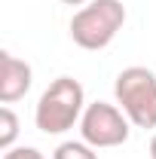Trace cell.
I'll list each match as a JSON object with an SVG mask.
<instances>
[{
	"mask_svg": "<svg viewBox=\"0 0 156 159\" xmlns=\"http://www.w3.org/2000/svg\"><path fill=\"white\" fill-rule=\"evenodd\" d=\"M86 110V92L74 77H55L34 107V125L43 135H64L80 125Z\"/></svg>",
	"mask_w": 156,
	"mask_h": 159,
	"instance_id": "cell-1",
	"label": "cell"
},
{
	"mask_svg": "<svg viewBox=\"0 0 156 159\" xmlns=\"http://www.w3.org/2000/svg\"><path fill=\"white\" fill-rule=\"evenodd\" d=\"M126 25V6L122 0H89L86 6H80L74 19L67 25L71 40L86 52H101L107 49L117 34Z\"/></svg>",
	"mask_w": 156,
	"mask_h": 159,
	"instance_id": "cell-2",
	"label": "cell"
},
{
	"mask_svg": "<svg viewBox=\"0 0 156 159\" xmlns=\"http://www.w3.org/2000/svg\"><path fill=\"white\" fill-rule=\"evenodd\" d=\"M113 98L135 129H156V74L150 67H122L113 80Z\"/></svg>",
	"mask_w": 156,
	"mask_h": 159,
	"instance_id": "cell-3",
	"label": "cell"
},
{
	"mask_svg": "<svg viewBox=\"0 0 156 159\" xmlns=\"http://www.w3.org/2000/svg\"><path fill=\"white\" fill-rule=\"evenodd\" d=\"M132 135V119L122 113L119 104L110 101H92L86 104L83 119H80V138L92 144L95 150H107V147H119Z\"/></svg>",
	"mask_w": 156,
	"mask_h": 159,
	"instance_id": "cell-4",
	"label": "cell"
},
{
	"mask_svg": "<svg viewBox=\"0 0 156 159\" xmlns=\"http://www.w3.org/2000/svg\"><path fill=\"white\" fill-rule=\"evenodd\" d=\"M34 86V70L28 61L16 58L12 52H0V101L16 104Z\"/></svg>",
	"mask_w": 156,
	"mask_h": 159,
	"instance_id": "cell-5",
	"label": "cell"
},
{
	"mask_svg": "<svg viewBox=\"0 0 156 159\" xmlns=\"http://www.w3.org/2000/svg\"><path fill=\"white\" fill-rule=\"evenodd\" d=\"M52 159H98V150L86 141H61L52 150Z\"/></svg>",
	"mask_w": 156,
	"mask_h": 159,
	"instance_id": "cell-6",
	"label": "cell"
},
{
	"mask_svg": "<svg viewBox=\"0 0 156 159\" xmlns=\"http://www.w3.org/2000/svg\"><path fill=\"white\" fill-rule=\"evenodd\" d=\"M16 138H19V116L12 113L9 104H3L0 107V147H3V153L16 147Z\"/></svg>",
	"mask_w": 156,
	"mask_h": 159,
	"instance_id": "cell-7",
	"label": "cell"
},
{
	"mask_svg": "<svg viewBox=\"0 0 156 159\" xmlns=\"http://www.w3.org/2000/svg\"><path fill=\"white\" fill-rule=\"evenodd\" d=\"M3 159H46L40 153L37 147H12V150H6Z\"/></svg>",
	"mask_w": 156,
	"mask_h": 159,
	"instance_id": "cell-8",
	"label": "cell"
},
{
	"mask_svg": "<svg viewBox=\"0 0 156 159\" xmlns=\"http://www.w3.org/2000/svg\"><path fill=\"white\" fill-rule=\"evenodd\" d=\"M61 3H64V6H86L89 0H61Z\"/></svg>",
	"mask_w": 156,
	"mask_h": 159,
	"instance_id": "cell-9",
	"label": "cell"
},
{
	"mask_svg": "<svg viewBox=\"0 0 156 159\" xmlns=\"http://www.w3.org/2000/svg\"><path fill=\"white\" fill-rule=\"evenodd\" d=\"M150 159H156V135L150 138Z\"/></svg>",
	"mask_w": 156,
	"mask_h": 159,
	"instance_id": "cell-10",
	"label": "cell"
}]
</instances>
